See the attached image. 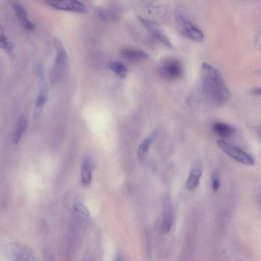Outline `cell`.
Masks as SVG:
<instances>
[{
    "label": "cell",
    "mask_w": 261,
    "mask_h": 261,
    "mask_svg": "<svg viewBox=\"0 0 261 261\" xmlns=\"http://www.w3.org/2000/svg\"><path fill=\"white\" fill-rule=\"evenodd\" d=\"M27 118L24 116H21L18 121L14 135V142L15 144H17L21 139L26 128H27Z\"/></svg>",
    "instance_id": "e0dca14e"
},
{
    "label": "cell",
    "mask_w": 261,
    "mask_h": 261,
    "mask_svg": "<svg viewBox=\"0 0 261 261\" xmlns=\"http://www.w3.org/2000/svg\"><path fill=\"white\" fill-rule=\"evenodd\" d=\"M175 18L177 28L181 34L194 42L203 40V32L187 17L180 7L176 8Z\"/></svg>",
    "instance_id": "7a4b0ae2"
},
{
    "label": "cell",
    "mask_w": 261,
    "mask_h": 261,
    "mask_svg": "<svg viewBox=\"0 0 261 261\" xmlns=\"http://www.w3.org/2000/svg\"><path fill=\"white\" fill-rule=\"evenodd\" d=\"M211 182L213 191L214 192H217L220 185V182L217 171H214L213 172L211 176Z\"/></svg>",
    "instance_id": "603a6c76"
},
{
    "label": "cell",
    "mask_w": 261,
    "mask_h": 261,
    "mask_svg": "<svg viewBox=\"0 0 261 261\" xmlns=\"http://www.w3.org/2000/svg\"><path fill=\"white\" fill-rule=\"evenodd\" d=\"M202 165L200 161H195L191 167L189 177L186 182V187L189 190L197 188L202 175Z\"/></svg>",
    "instance_id": "8fae6325"
},
{
    "label": "cell",
    "mask_w": 261,
    "mask_h": 261,
    "mask_svg": "<svg viewBox=\"0 0 261 261\" xmlns=\"http://www.w3.org/2000/svg\"><path fill=\"white\" fill-rule=\"evenodd\" d=\"M56 56L54 64V76L58 78L63 74L68 62V54L62 43L58 40L54 41Z\"/></svg>",
    "instance_id": "52a82bcc"
},
{
    "label": "cell",
    "mask_w": 261,
    "mask_h": 261,
    "mask_svg": "<svg viewBox=\"0 0 261 261\" xmlns=\"http://www.w3.org/2000/svg\"><path fill=\"white\" fill-rule=\"evenodd\" d=\"M93 165L91 161L87 158L84 159L83 161L81 167V181L82 184L84 185H88L90 183L92 179Z\"/></svg>",
    "instance_id": "9a60e30c"
},
{
    "label": "cell",
    "mask_w": 261,
    "mask_h": 261,
    "mask_svg": "<svg viewBox=\"0 0 261 261\" xmlns=\"http://www.w3.org/2000/svg\"><path fill=\"white\" fill-rule=\"evenodd\" d=\"M47 100L48 95L47 90L45 88H42L35 102V108L33 114L34 119H37L40 117L43 108L47 103Z\"/></svg>",
    "instance_id": "5bb4252c"
},
{
    "label": "cell",
    "mask_w": 261,
    "mask_h": 261,
    "mask_svg": "<svg viewBox=\"0 0 261 261\" xmlns=\"http://www.w3.org/2000/svg\"><path fill=\"white\" fill-rule=\"evenodd\" d=\"M202 92L210 105L221 107L226 105L231 97V93L224 78L213 65L203 63L201 68Z\"/></svg>",
    "instance_id": "6da1fadb"
},
{
    "label": "cell",
    "mask_w": 261,
    "mask_h": 261,
    "mask_svg": "<svg viewBox=\"0 0 261 261\" xmlns=\"http://www.w3.org/2000/svg\"><path fill=\"white\" fill-rule=\"evenodd\" d=\"M217 145L225 153L235 160L245 165H253L255 163L253 157L243 150L223 140H219Z\"/></svg>",
    "instance_id": "277c9868"
},
{
    "label": "cell",
    "mask_w": 261,
    "mask_h": 261,
    "mask_svg": "<svg viewBox=\"0 0 261 261\" xmlns=\"http://www.w3.org/2000/svg\"><path fill=\"white\" fill-rule=\"evenodd\" d=\"M11 4L19 22L23 28L27 31L33 30L35 29V25L30 21L25 8L20 3L12 0Z\"/></svg>",
    "instance_id": "30bf717a"
},
{
    "label": "cell",
    "mask_w": 261,
    "mask_h": 261,
    "mask_svg": "<svg viewBox=\"0 0 261 261\" xmlns=\"http://www.w3.org/2000/svg\"><path fill=\"white\" fill-rule=\"evenodd\" d=\"M121 54L125 59L132 61L146 60L149 57L145 52L136 49H124L121 51Z\"/></svg>",
    "instance_id": "7c38bea8"
},
{
    "label": "cell",
    "mask_w": 261,
    "mask_h": 261,
    "mask_svg": "<svg viewBox=\"0 0 261 261\" xmlns=\"http://www.w3.org/2000/svg\"><path fill=\"white\" fill-rule=\"evenodd\" d=\"M261 93V90L260 87H255L251 90V94L255 97L260 96Z\"/></svg>",
    "instance_id": "cb8c5ba5"
},
{
    "label": "cell",
    "mask_w": 261,
    "mask_h": 261,
    "mask_svg": "<svg viewBox=\"0 0 261 261\" xmlns=\"http://www.w3.org/2000/svg\"><path fill=\"white\" fill-rule=\"evenodd\" d=\"M140 24L144 27L157 42L167 48L171 49L172 45L168 36L161 30L157 24L141 16L138 17Z\"/></svg>",
    "instance_id": "5b68a950"
},
{
    "label": "cell",
    "mask_w": 261,
    "mask_h": 261,
    "mask_svg": "<svg viewBox=\"0 0 261 261\" xmlns=\"http://www.w3.org/2000/svg\"><path fill=\"white\" fill-rule=\"evenodd\" d=\"M158 73L164 80L177 81L184 76V65L179 59L174 57H168L159 64Z\"/></svg>",
    "instance_id": "3957f363"
},
{
    "label": "cell",
    "mask_w": 261,
    "mask_h": 261,
    "mask_svg": "<svg viewBox=\"0 0 261 261\" xmlns=\"http://www.w3.org/2000/svg\"><path fill=\"white\" fill-rule=\"evenodd\" d=\"M149 18H146L157 24L164 23L170 16V9L163 5L154 6L151 5L144 10Z\"/></svg>",
    "instance_id": "ba28073f"
},
{
    "label": "cell",
    "mask_w": 261,
    "mask_h": 261,
    "mask_svg": "<svg viewBox=\"0 0 261 261\" xmlns=\"http://www.w3.org/2000/svg\"><path fill=\"white\" fill-rule=\"evenodd\" d=\"M109 67L114 73L121 78H125L127 75L128 71L126 67L120 62H111Z\"/></svg>",
    "instance_id": "d6986e66"
},
{
    "label": "cell",
    "mask_w": 261,
    "mask_h": 261,
    "mask_svg": "<svg viewBox=\"0 0 261 261\" xmlns=\"http://www.w3.org/2000/svg\"><path fill=\"white\" fill-rule=\"evenodd\" d=\"M130 1L134 8L144 10L147 7L152 5L153 0H130Z\"/></svg>",
    "instance_id": "7402d4cb"
},
{
    "label": "cell",
    "mask_w": 261,
    "mask_h": 261,
    "mask_svg": "<svg viewBox=\"0 0 261 261\" xmlns=\"http://www.w3.org/2000/svg\"><path fill=\"white\" fill-rule=\"evenodd\" d=\"M173 214L171 209H167L165 210L161 224V230L163 233L167 234L170 232L173 223Z\"/></svg>",
    "instance_id": "ac0fdd59"
},
{
    "label": "cell",
    "mask_w": 261,
    "mask_h": 261,
    "mask_svg": "<svg viewBox=\"0 0 261 261\" xmlns=\"http://www.w3.org/2000/svg\"><path fill=\"white\" fill-rule=\"evenodd\" d=\"M97 14L100 20L103 21L115 22L121 19L123 10L119 5H112L98 9Z\"/></svg>",
    "instance_id": "9c48e42d"
},
{
    "label": "cell",
    "mask_w": 261,
    "mask_h": 261,
    "mask_svg": "<svg viewBox=\"0 0 261 261\" xmlns=\"http://www.w3.org/2000/svg\"><path fill=\"white\" fill-rule=\"evenodd\" d=\"M213 129L217 135L223 138H229L235 133V130L231 126L222 122L215 123Z\"/></svg>",
    "instance_id": "4fadbf2b"
},
{
    "label": "cell",
    "mask_w": 261,
    "mask_h": 261,
    "mask_svg": "<svg viewBox=\"0 0 261 261\" xmlns=\"http://www.w3.org/2000/svg\"><path fill=\"white\" fill-rule=\"evenodd\" d=\"M158 131L157 130L154 131L143 140L140 145L138 150V155L139 157L142 158L144 157L149 151V150L152 144V143L158 135Z\"/></svg>",
    "instance_id": "2e32d148"
},
{
    "label": "cell",
    "mask_w": 261,
    "mask_h": 261,
    "mask_svg": "<svg viewBox=\"0 0 261 261\" xmlns=\"http://www.w3.org/2000/svg\"><path fill=\"white\" fill-rule=\"evenodd\" d=\"M46 3L54 9L77 13H86L85 5L79 0H45Z\"/></svg>",
    "instance_id": "8992f818"
},
{
    "label": "cell",
    "mask_w": 261,
    "mask_h": 261,
    "mask_svg": "<svg viewBox=\"0 0 261 261\" xmlns=\"http://www.w3.org/2000/svg\"><path fill=\"white\" fill-rule=\"evenodd\" d=\"M13 46L5 35L3 28L0 25V49L7 52H11L13 50Z\"/></svg>",
    "instance_id": "ffe728a7"
},
{
    "label": "cell",
    "mask_w": 261,
    "mask_h": 261,
    "mask_svg": "<svg viewBox=\"0 0 261 261\" xmlns=\"http://www.w3.org/2000/svg\"><path fill=\"white\" fill-rule=\"evenodd\" d=\"M75 211L84 217H88L90 212L87 207L81 202H77L74 205Z\"/></svg>",
    "instance_id": "44dd1931"
}]
</instances>
